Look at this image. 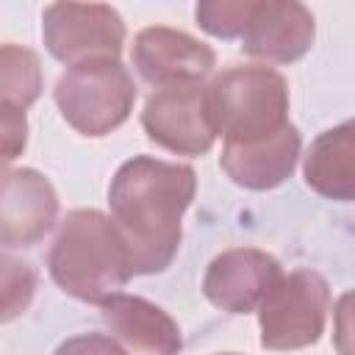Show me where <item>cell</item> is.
Listing matches in <instances>:
<instances>
[{
  "label": "cell",
  "mask_w": 355,
  "mask_h": 355,
  "mask_svg": "<svg viewBox=\"0 0 355 355\" xmlns=\"http://www.w3.org/2000/svg\"><path fill=\"white\" fill-rule=\"evenodd\" d=\"M100 308H103L105 324L133 349L147 355H175L180 349L178 324L147 300L108 294L100 302Z\"/></svg>",
  "instance_id": "cell-12"
},
{
  "label": "cell",
  "mask_w": 355,
  "mask_h": 355,
  "mask_svg": "<svg viewBox=\"0 0 355 355\" xmlns=\"http://www.w3.org/2000/svg\"><path fill=\"white\" fill-rule=\"evenodd\" d=\"M55 355H125V352L114 338L92 333V336H78V338L64 341L55 349Z\"/></svg>",
  "instance_id": "cell-18"
},
{
  "label": "cell",
  "mask_w": 355,
  "mask_h": 355,
  "mask_svg": "<svg viewBox=\"0 0 355 355\" xmlns=\"http://www.w3.org/2000/svg\"><path fill=\"white\" fill-rule=\"evenodd\" d=\"M141 122L153 141L186 155L205 153L216 136L205 105V89L200 83L158 89L147 100Z\"/></svg>",
  "instance_id": "cell-8"
},
{
  "label": "cell",
  "mask_w": 355,
  "mask_h": 355,
  "mask_svg": "<svg viewBox=\"0 0 355 355\" xmlns=\"http://www.w3.org/2000/svg\"><path fill=\"white\" fill-rule=\"evenodd\" d=\"M42 92V69L39 58L17 44L0 47V103L25 108Z\"/></svg>",
  "instance_id": "cell-15"
},
{
  "label": "cell",
  "mask_w": 355,
  "mask_h": 355,
  "mask_svg": "<svg viewBox=\"0 0 355 355\" xmlns=\"http://www.w3.org/2000/svg\"><path fill=\"white\" fill-rule=\"evenodd\" d=\"M36 291V272L31 263L0 255V324L25 313Z\"/></svg>",
  "instance_id": "cell-16"
},
{
  "label": "cell",
  "mask_w": 355,
  "mask_h": 355,
  "mask_svg": "<svg viewBox=\"0 0 355 355\" xmlns=\"http://www.w3.org/2000/svg\"><path fill=\"white\" fill-rule=\"evenodd\" d=\"M194 197V172L139 155L111 183V211L136 272H161L180 244V216Z\"/></svg>",
  "instance_id": "cell-1"
},
{
  "label": "cell",
  "mask_w": 355,
  "mask_h": 355,
  "mask_svg": "<svg viewBox=\"0 0 355 355\" xmlns=\"http://www.w3.org/2000/svg\"><path fill=\"white\" fill-rule=\"evenodd\" d=\"M227 355H236V352H227Z\"/></svg>",
  "instance_id": "cell-19"
},
{
  "label": "cell",
  "mask_w": 355,
  "mask_h": 355,
  "mask_svg": "<svg viewBox=\"0 0 355 355\" xmlns=\"http://www.w3.org/2000/svg\"><path fill=\"white\" fill-rule=\"evenodd\" d=\"M25 133H28L25 111L0 103V164H8L22 153Z\"/></svg>",
  "instance_id": "cell-17"
},
{
  "label": "cell",
  "mask_w": 355,
  "mask_h": 355,
  "mask_svg": "<svg viewBox=\"0 0 355 355\" xmlns=\"http://www.w3.org/2000/svg\"><path fill=\"white\" fill-rule=\"evenodd\" d=\"M308 186L322 194L349 200L352 194V139L349 125L327 130L311 150L305 164Z\"/></svg>",
  "instance_id": "cell-14"
},
{
  "label": "cell",
  "mask_w": 355,
  "mask_h": 355,
  "mask_svg": "<svg viewBox=\"0 0 355 355\" xmlns=\"http://www.w3.org/2000/svg\"><path fill=\"white\" fill-rule=\"evenodd\" d=\"M64 119L83 136H105L122 125L136 100V86L116 58L72 64L55 86Z\"/></svg>",
  "instance_id": "cell-5"
},
{
  "label": "cell",
  "mask_w": 355,
  "mask_h": 355,
  "mask_svg": "<svg viewBox=\"0 0 355 355\" xmlns=\"http://www.w3.org/2000/svg\"><path fill=\"white\" fill-rule=\"evenodd\" d=\"M280 280V263L261 250H227L211 261L202 288L205 297L230 313H247Z\"/></svg>",
  "instance_id": "cell-10"
},
{
  "label": "cell",
  "mask_w": 355,
  "mask_h": 355,
  "mask_svg": "<svg viewBox=\"0 0 355 355\" xmlns=\"http://www.w3.org/2000/svg\"><path fill=\"white\" fill-rule=\"evenodd\" d=\"M327 288L313 272L280 277L261 302V344L269 349H297L322 333Z\"/></svg>",
  "instance_id": "cell-6"
},
{
  "label": "cell",
  "mask_w": 355,
  "mask_h": 355,
  "mask_svg": "<svg viewBox=\"0 0 355 355\" xmlns=\"http://www.w3.org/2000/svg\"><path fill=\"white\" fill-rule=\"evenodd\" d=\"M205 105L214 133H222L227 147H247L283 130L286 83L263 67H233L205 89Z\"/></svg>",
  "instance_id": "cell-3"
},
{
  "label": "cell",
  "mask_w": 355,
  "mask_h": 355,
  "mask_svg": "<svg viewBox=\"0 0 355 355\" xmlns=\"http://www.w3.org/2000/svg\"><path fill=\"white\" fill-rule=\"evenodd\" d=\"M197 19L216 36H241V47L266 61H291L313 39V22L302 6L283 3H208Z\"/></svg>",
  "instance_id": "cell-4"
},
{
  "label": "cell",
  "mask_w": 355,
  "mask_h": 355,
  "mask_svg": "<svg viewBox=\"0 0 355 355\" xmlns=\"http://www.w3.org/2000/svg\"><path fill=\"white\" fill-rule=\"evenodd\" d=\"M58 200L33 169L0 172V247H31L55 222Z\"/></svg>",
  "instance_id": "cell-9"
},
{
  "label": "cell",
  "mask_w": 355,
  "mask_h": 355,
  "mask_svg": "<svg viewBox=\"0 0 355 355\" xmlns=\"http://www.w3.org/2000/svg\"><path fill=\"white\" fill-rule=\"evenodd\" d=\"M53 280L72 297L103 302L133 275L128 244L100 211H72L50 250Z\"/></svg>",
  "instance_id": "cell-2"
},
{
  "label": "cell",
  "mask_w": 355,
  "mask_h": 355,
  "mask_svg": "<svg viewBox=\"0 0 355 355\" xmlns=\"http://www.w3.org/2000/svg\"><path fill=\"white\" fill-rule=\"evenodd\" d=\"M125 28L108 6H50L44 14V42L61 61L80 64L92 58H114L122 47Z\"/></svg>",
  "instance_id": "cell-7"
},
{
  "label": "cell",
  "mask_w": 355,
  "mask_h": 355,
  "mask_svg": "<svg viewBox=\"0 0 355 355\" xmlns=\"http://www.w3.org/2000/svg\"><path fill=\"white\" fill-rule=\"evenodd\" d=\"M300 136L291 125L277 130L275 136L247 144V147H225L222 166L225 172L247 189H272L283 183L297 161Z\"/></svg>",
  "instance_id": "cell-13"
},
{
  "label": "cell",
  "mask_w": 355,
  "mask_h": 355,
  "mask_svg": "<svg viewBox=\"0 0 355 355\" xmlns=\"http://www.w3.org/2000/svg\"><path fill=\"white\" fill-rule=\"evenodd\" d=\"M133 64L158 89L197 83L214 67V53L191 36L169 28H147L133 44Z\"/></svg>",
  "instance_id": "cell-11"
}]
</instances>
